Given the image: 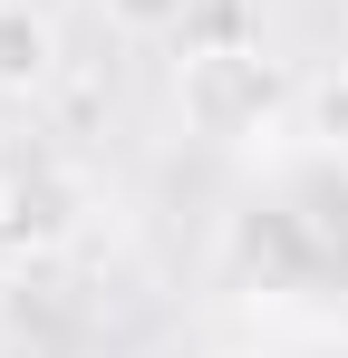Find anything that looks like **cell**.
Here are the masks:
<instances>
[{
	"label": "cell",
	"mask_w": 348,
	"mask_h": 358,
	"mask_svg": "<svg viewBox=\"0 0 348 358\" xmlns=\"http://www.w3.org/2000/svg\"><path fill=\"white\" fill-rule=\"evenodd\" d=\"M68 78V39H58V10L39 0H0V107H29Z\"/></svg>",
	"instance_id": "cell-2"
},
{
	"label": "cell",
	"mask_w": 348,
	"mask_h": 358,
	"mask_svg": "<svg viewBox=\"0 0 348 358\" xmlns=\"http://www.w3.org/2000/svg\"><path fill=\"white\" fill-rule=\"evenodd\" d=\"M300 107V87H290V68L271 49H252V39H203V49H184L174 59V117L184 136H203V145H271Z\"/></svg>",
	"instance_id": "cell-1"
},
{
	"label": "cell",
	"mask_w": 348,
	"mask_h": 358,
	"mask_svg": "<svg viewBox=\"0 0 348 358\" xmlns=\"http://www.w3.org/2000/svg\"><path fill=\"white\" fill-rule=\"evenodd\" d=\"M232 358H252V349H232Z\"/></svg>",
	"instance_id": "cell-7"
},
{
	"label": "cell",
	"mask_w": 348,
	"mask_h": 358,
	"mask_svg": "<svg viewBox=\"0 0 348 358\" xmlns=\"http://www.w3.org/2000/svg\"><path fill=\"white\" fill-rule=\"evenodd\" d=\"M0 175H10V155H0Z\"/></svg>",
	"instance_id": "cell-6"
},
{
	"label": "cell",
	"mask_w": 348,
	"mask_h": 358,
	"mask_svg": "<svg viewBox=\"0 0 348 358\" xmlns=\"http://www.w3.org/2000/svg\"><path fill=\"white\" fill-rule=\"evenodd\" d=\"M290 136H300L319 165H348V68H319V78H300Z\"/></svg>",
	"instance_id": "cell-4"
},
{
	"label": "cell",
	"mask_w": 348,
	"mask_h": 358,
	"mask_svg": "<svg viewBox=\"0 0 348 358\" xmlns=\"http://www.w3.org/2000/svg\"><path fill=\"white\" fill-rule=\"evenodd\" d=\"M97 10H107L116 39H174V29L203 10V0H97Z\"/></svg>",
	"instance_id": "cell-5"
},
{
	"label": "cell",
	"mask_w": 348,
	"mask_h": 358,
	"mask_svg": "<svg viewBox=\"0 0 348 358\" xmlns=\"http://www.w3.org/2000/svg\"><path fill=\"white\" fill-rule=\"evenodd\" d=\"M78 175H58V165H29V175H0V242H58L78 223Z\"/></svg>",
	"instance_id": "cell-3"
}]
</instances>
